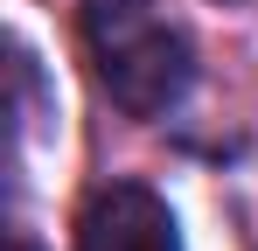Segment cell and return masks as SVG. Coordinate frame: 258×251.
I'll list each match as a JSON object with an SVG mask.
<instances>
[{
	"label": "cell",
	"mask_w": 258,
	"mask_h": 251,
	"mask_svg": "<svg viewBox=\"0 0 258 251\" xmlns=\"http://www.w3.org/2000/svg\"><path fill=\"white\" fill-rule=\"evenodd\" d=\"M77 251H181V223L154 189L112 181L91 189L77 209Z\"/></svg>",
	"instance_id": "obj_2"
},
{
	"label": "cell",
	"mask_w": 258,
	"mask_h": 251,
	"mask_svg": "<svg viewBox=\"0 0 258 251\" xmlns=\"http://www.w3.org/2000/svg\"><path fill=\"white\" fill-rule=\"evenodd\" d=\"M84 56L126 119H168L196 84V49L154 0H91Z\"/></svg>",
	"instance_id": "obj_1"
}]
</instances>
